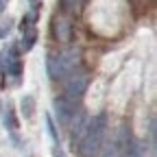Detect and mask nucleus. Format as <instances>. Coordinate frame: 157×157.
Here are the masks:
<instances>
[{
  "label": "nucleus",
  "mask_w": 157,
  "mask_h": 157,
  "mask_svg": "<svg viewBox=\"0 0 157 157\" xmlns=\"http://www.w3.org/2000/svg\"><path fill=\"white\" fill-rule=\"evenodd\" d=\"M0 68L5 70V74L15 76V81L22 76V59L17 55V46H11L9 50L2 52V59H0Z\"/></svg>",
  "instance_id": "5"
},
{
  "label": "nucleus",
  "mask_w": 157,
  "mask_h": 157,
  "mask_svg": "<svg viewBox=\"0 0 157 157\" xmlns=\"http://www.w3.org/2000/svg\"><path fill=\"white\" fill-rule=\"evenodd\" d=\"M63 83H66V94H63V96L68 98V101H72V103H78V101L83 98L87 85H90V76H87V72L74 68V70L63 78Z\"/></svg>",
  "instance_id": "3"
},
{
  "label": "nucleus",
  "mask_w": 157,
  "mask_h": 157,
  "mask_svg": "<svg viewBox=\"0 0 157 157\" xmlns=\"http://www.w3.org/2000/svg\"><path fill=\"white\" fill-rule=\"evenodd\" d=\"M105 129H107V118L105 113L94 116L92 120H87L78 133V140L74 144L78 157H98L103 148V137H105Z\"/></svg>",
  "instance_id": "1"
},
{
  "label": "nucleus",
  "mask_w": 157,
  "mask_h": 157,
  "mask_svg": "<svg viewBox=\"0 0 157 157\" xmlns=\"http://www.w3.org/2000/svg\"><path fill=\"white\" fill-rule=\"evenodd\" d=\"M116 148H118V155L120 157H144L142 155V146L137 144V140L131 135V131L122 124L118 129V137H116Z\"/></svg>",
  "instance_id": "4"
},
{
  "label": "nucleus",
  "mask_w": 157,
  "mask_h": 157,
  "mask_svg": "<svg viewBox=\"0 0 157 157\" xmlns=\"http://www.w3.org/2000/svg\"><path fill=\"white\" fill-rule=\"evenodd\" d=\"M11 31V22H5V26H0V37H5Z\"/></svg>",
  "instance_id": "16"
},
{
  "label": "nucleus",
  "mask_w": 157,
  "mask_h": 157,
  "mask_svg": "<svg viewBox=\"0 0 157 157\" xmlns=\"http://www.w3.org/2000/svg\"><path fill=\"white\" fill-rule=\"evenodd\" d=\"M35 42H37V31H35V26H33V29H24V31H22V50H24V52L31 50V48L35 46Z\"/></svg>",
  "instance_id": "8"
},
{
  "label": "nucleus",
  "mask_w": 157,
  "mask_h": 157,
  "mask_svg": "<svg viewBox=\"0 0 157 157\" xmlns=\"http://www.w3.org/2000/svg\"><path fill=\"white\" fill-rule=\"evenodd\" d=\"M103 151V148H101ZM103 157H120L118 155V148H116V144H109V146H105V151H103Z\"/></svg>",
  "instance_id": "15"
},
{
  "label": "nucleus",
  "mask_w": 157,
  "mask_h": 157,
  "mask_svg": "<svg viewBox=\"0 0 157 157\" xmlns=\"http://www.w3.org/2000/svg\"><path fill=\"white\" fill-rule=\"evenodd\" d=\"M52 107H55V116H57L59 124H61V127H68L70 118H72L74 111H76V103L68 101L66 96H57L55 101H52Z\"/></svg>",
  "instance_id": "6"
},
{
  "label": "nucleus",
  "mask_w": 157,
  "mask_h": 157,
  "mask_svg": "<svg viewBox=\"0 0 157 157\" xmlns=\"http://www.w3.org/2000/svg\"><path fill=\"white\" fill-rule=\"evenodd\" d=\"M78 5H81V0H59V7L63 13H76Z\"/></svg>",
  "instance_id": "11"
},
{
  "label": "nucleus",
  "mask_w": 157,
  "mask_h": 157,
  "mask_svg": "<svg viewBox=\"0 0 157 157\" xmlns=\"http://www.w3.org/2000/svg\"><path fill=\"white\" fill-rule=\"evenodd\" d=\"M35 20H37V7L35 9H31L24 17H22V24H20V29H33V24H35Z\"/></svg>",
  "instance_id": "12"
},
{
  "label": "nucleus",
  "mask_w": 157,
  "mask_h": 157,
  "mask_svg": "<svg viewBox=\"0 0 157 157\" xmlns=\"http://www.w3.org/2000/svg\"><path fill=\"white\" fill-rule=\"evenodd\" d=\"M5 76H7V74H5V70L0 68V90H5V85H7V81H5Z\"/></svg>",
  "instance_id": "17"
},
{
  "label": "nucleus",
  "mask_w": 157,
  "mask_h": 157,
  "mask_svg": "<svg viewBox=\"0 0 157 157\" xmlns=\"http://www.w3.org/2000/svg\"><path fill=\"white\" fill-rule=\"evenodd\" d=\"M46 127H48V135L52 137V142L59 144V135H57V129H55V122H52L50 116H46Z\"/></svg>",
  "instance_id": "14"
},
{
  "label": "nucleus",
  "mask_w": 157,
  "mask_h": 157,
  "mask_svg": "<svg viewBox=\"0 0 157 157\" xmlns=\"http://www.w3.org/2000/svg\"><path fill=\"white\" fill-rule=\"evenodd\" d=\"M20 107H22L24 118H26V120H31L33 113H35V98H33L31 94H26V96L22 98V103H20Z\"/></svg>",
  "instance_id": "10"
},
{
  "label": "nucleus",
  "mask_w": 157,
  "mask_h": 157,
  "mask_svg": "<svg viewBox=\"0 0 157 157\" xmlns=\"http://www.w3.org/2000/svg\"><path fill=\"white\" fill-rule=\"evenodd\" d=\"M148 148H151V153H155V118L153 116L148 122Z\"/></svg>",
  "instance_id": "13"
},
{
  "label": "nucleus",
  "mask_w": 157,
  "mask_h": 157,
  "mask_svg": "<svg viewBox=\"0 0 157 157\" xmlns=\"http://www.w3.org/2000/svg\"><path fill=\"white\" fill-rule=\"evenodd\" d=\"M2 122H5V127H7L11 133H15V131H17V118H15V111H13V107H11V105H7V109H5Z\"/></svg>",
  "instance_id": "9"
},
{
  "label": "nucleus",
  "mask_w": 157,
  "mask_h": 157,
  "mask_svg": "<svg viewBox=\"0 0 157 157\" xmlns=\"http://www.w3.org/2000/svg\"><path fill=\"white\" fill-rule=\"evenodd\" d=\"M50 31H52V37L57 39V42H70L72 37V24L66 13L61 15H55L52 17V24H50Z\"/></svg>",
  "instance_id": "7"
},
{
  "label": "nucleus",
  "mask_w": 157,
  "mask_h": 157,
  "mask_svg": "<svg viewBox=\"0 0 157 157\" xmlns=\"http://www.w3.org/2000/svg\"><path fill=\"white\" fill-rule=\"evenodd\" d=\"M5 7H7V0H0V11H5Z\"/></svg>",
  "instance_id": "18"
},
{
  "label": "nucleus",
  "mask_w": 157,
  "mask_h": 157,
  "mask_svg": "<svg viewBox=\"0 0 157 157\" xmlns=\"http://www.w3.org/2000/svg\"><path fill=\"white\" fill-rule=\"evenodd\" d=\"M29 2H31V5H35V2H37V0H29Z\"/></svg>",
  "instance_id": "19"
},
{
  "label": "nucleus",
  "mask_w": 157,
  "mask_h": 157,
  "mask_svg": "<svg viewBox=\"0 0 157 157\" xmlns=\"http://www.w3.org/2000/svg\"><path fill=\"white\" fill-rule=\"evenodd\" d=\"M46 68L52 81H63L74 68H78V55L76 52H50L46 59Z\"/></svg>",
  "instance_id": "2"
}]
</instances>
